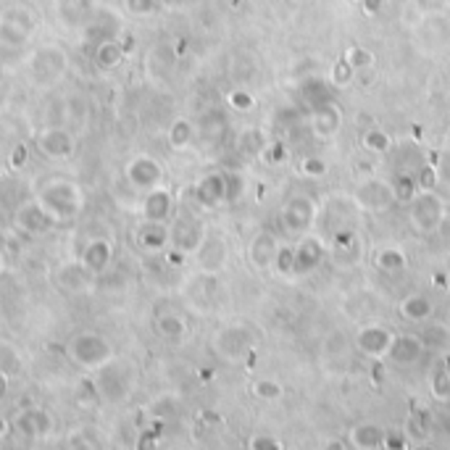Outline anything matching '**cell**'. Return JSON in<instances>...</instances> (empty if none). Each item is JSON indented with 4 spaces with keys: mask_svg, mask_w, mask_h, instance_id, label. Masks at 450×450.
<instances>
[{
    "mask_svg": "<svg viewBox=\"0 0 450 450\" xmlns=\"http://www.w3.org/2000/svg\"><path fill=\"white\" fill-rule=\"evenodd\" d=\"M37 201L47 213H53L58 221L77 219L84 211V193L82 187L72 179H50L40 187Z\"/></svg>",
    "mask_w": 450,
    "mask_h": 450,
    "instance_id": "1",
    "label": "cell"
},
{
    "mask_svg": "<svg viewBox=\"0 0 450 450\" xmlns=\"http://www.w3.org/2000/svg\"><path fill=\"white\" fill-rule=\"evenodd\" d=\"M27 72L32 84L40 87V90L58 84L66 77V72H69V53H66V47L53 45V43L40 45L35 53L29 55Z\"/></svg>",
    "mask_w": 450,
    "mask_h": 450,
    "instance_id": "2",
    "label": "cell"
},
{
    "mask_svg": "<svg viewBox=\"0 0 450 450\" xmlns=\"http://www.w3.org/2000/svg\"><path fill=\"white\" fill-rule=\"evenodd\" d=\"M92 387L101 400L106 403H121L132 395L135 387V377H132V366L119 359H111L108 364H103L101 369H95V379Z\"/></svg>",
    "mask_w": 450,
    "mask_h": 450,
    "instance_id": "3",
    "label": "cell"
},
{
    "mask_svg": "<svg viewBox=\"0 0 450 450\" xmlns=\"http://www.w3.org/2000/svg\"><path fill=\"white\" fill-rule=\"evenodd\" d=\"M66 353L69 359L77 364V366L87 369V371H95L101 369L103 364H108L113 359V345H111L101 332H77L69 345H66Z\"/></svg>",
    "mask_w": 450,
    "mask_h": 450,
    "instance_id": "4",
    "label": "cell"
},
{
    "mask_svg": "<svg viewBox=\"0 0 450 450\" xmlns=\"http://www.w3.org/2000/svg\"><path fill=\"white\" fill-rule=\"evenodd\" d=\"M37 32V16L27 6H13V9L0 13V45L6 47H24Z\"/></svg>",
    "mask_w": 450,
    "mask_h": 450,
    "instance_id": "5",
    "label": "cell"
},
{
    "mask_svg": "<svg viewBox=\"0 0 450 450\" xmlns=\"http://www.w3.org/2000/svg\"><path fill=\"white\" fill-rule=\"evenodd\" d=\"M13 429H16L21 437H27V440L43 442L47 440V437H53L55 419L50 411L40 408V405H32V408L18 411L16 419H13Z\"/></svg>",
    "mask_w": 450,
    "mask_h": 450,
    "instance_id": "6",
    "label": "cell"
},
{
    "mask_svg": "<svg viewBox=\"0 0 450 450\" xmlns=\"http://www.w3.org/2000/svg\"><path fill=\"white\" fill-rule=\"evenodd\" d=\"M55 224H61V221L55 219L53 213H47L45 208L40 206L37 198L35 201L21 203L16 211H13V227H16L18 232H24V235H32V237L50 232Z\"/></svg>",
    "mask_w": 450,
    "mask_h": 450,
    "instance_id": "7",
    "label": "cell"
},
{
    "mask_svg": "<svg viewBox=\"0 0 450 450\" xmlns=\"http://www.w3.org/2000/svg\"><path fill=\"white\" fill-rule=\"evenodd\" d=\"M124 176H127V182L132 184V187L147 193V190H153L158 184H164V166L158 164L153 156L140 153V156H135L124 166Z\"/></svg>",
    "mask_w": 450,
    "mask_h": 450,
    "instance_id": "8",
    "label": "cell"
},
{
    "mask_svg": "<svg viewBox=\"0 0 450 450\" xmlns=\"http://www.w3.org/2000/svg\"><path fill=\"white\" fill-rule=\"evenodd\" d=\"M92 279H95V274L84 266L82 261H64V264H58V266L53 269L55 287L69 295L87 293L92 287Z\"/></svg>",
    "mask_w": 450,
    "mask_h": 450,
    "instance_id": "9",
    "label": "cell"
},
{
    "mask_svg": "<svg viewBox=\"0 0 450 450\" xmlns=\"http://www.w3.org/2000/svg\"><path fill=\"white\" fill-rule=\"evenodd\" d=\"M35 142H37V147H40V153L47 158H53V161H64V158H69L74 153V147H77L72 132L66 127H55V124L43 129V132L37 135Z\"/></svg>",
    "mask_w": 450,
    "mask_h": 450,
    "instance_id": "10",
    "label": "cell"
},
{
    "mask_svg": "<svg viewBox=\"0 0 450 450\" xmlns=\"http://www.w3.org/2000/svg\"><path fill=\"white\" fill-rule=\"evenodd\" d=\"M140 211H142V219L145 221H169L171 219V213H174V198L169 193V187L158 184L153 190H147V193L142 195Z\"/></svg>",
    "mask_w": 450,
    "mask_h": 450,
    "instance_id": "11",
    "label": "cell"
},
{
    "mask_svg": "<svg viewBox=\"0 0 450 450\" xmlns=\"http://www.w3.org/2000/svg\"><path fill=\"white\" fill-rule=\"evenodd\" d=\"M127 58V45L121 43L119 37H108V40H101L95 43V50H92V61L101 72H113L119 69Z\"/></svg>",
    "mask_w": 450,
    "mask_h": 450,
    "instance_id": "12",
    "label": "cell"
},
{
    "mask_svg": "<svg viewBox=\"0 0 450 450\" xmlns=\"http://www.w3.org/2000/svg\"><path fill=\"white\" fill-rule=\"evenodd\" d=\"M79 261H82L84 266L90 269L95 276L103 274V271L111 266V261H113V245H111L106 237L90 240V242H87V245L82 248V256H79Z\"/></svg>",
    "mask_w": 450,
    "mask_h": 450,
    "instance_id": "13",
    "label": "cell"
},
{
    "mask_svg": "<svg viewBox=\"0 0 450 450\" xmlns=\"http://www.w3.org/2000/svg\"><path fill=\"white\" fill-rule=\"evenodd\" d=\"M55 13L66 27H84L95 16V0H55Z\"/></svg>",
    "mask_w": 450,
    "mask_h": 450,
    "instance_id": "14",
    "label": "cell"
},
{
    "mask_svg": "<svg viewBox=\"0 0 450 450\" xmlns=\"http://www.w3.org/2000/svg\"><path fill=\"white\" fill-rule=\"evenodd\" d=\"M171 242V230L166 227V221H142L137 230V245L145 253H161Z\"/></svg>",
    "mask_w": 450,
    "mask_h": 450,
    "instance_id": "15",
    "label": "cell"
},
{
    "mask_svg": "<svg viewBox=\"0 0 450 450\" xmlns=\"http://www.w3.org/2000/svg\"><path fill=\"white\" fill-rule=\"evenodd\" d=\"M203 237H206L203 227L195 219H187V216L176 221L174 230H171V242L176 245L179 253H195V250L201 248Z\"/></svg>",
    "mask_w": 450,
    "mask_h": 450,
    "instance_id": "16",
    "label": "cell"
},
{
    "mask_svg": "<svg viewBox=\"0 0 450 450\" xmlns=\"http://www.w3.org/2000/svg\"><path fill=\"white\" fill-rule=\"evenodd\" d=\"M198 253V264L203 266V271H208V274H213V271H219L224 264H227V242L221 237H203L201 248L195 250Z\"/></svg>",
    "mask_w": 450,
    "mask_h": 450,
    "instance_id": "17",
    "label": "cell"
},
{
    "mask_svg": "<svg viewBox=\"0 0 450 450\" xmlns=\"http://www.w3.org/2000/svg\"><path fill=\"white\" fill-rule=\"evenodd\" d=\"M393 345V332L382 330V327H366V330L359 332V348L366 353V356H387V350Z\"/></svg>",
    "mask_w": 450,
    "mask_h": 450,
    "instance_id": "18",
    "label": "cell"
},
{
    "mask_svg": "<svg viewBox=\"0 0 450 450\" xmlns=\"http://www.w3.org/2000/svg\"><path fill=\"white\" fill-rule=\"evenodd\" d=\"M424 353V340L422 337H393V345L387 350V356L405 366V364H416Z\"/></svg>",
    "mask_w": 450,
    "mask_h": 450,
    "instance_id": "19",
    "label": "cell"
},
{
    "mask_svg": "<svg viewBox=\"0 0 450 450\" xmlns=\"http://www.w3.org/2000/svg\"><path fill=\"white\" fill-rule=\"evenodd\" d=\"M195 195L203 206H216L219 201H227V176L224 174H208L203 176L198 187H195Z\"/></svg>",
    "mask_w": 450,
    "mask_h": 450,
    "instance_id": "20",
    "label": "cell"
},
{
    "mask_svg": "<svg viewBox=\"0 0 450 450\" xmlns=\"http://www.w3.org/2000/svg\"><path fill=\"white\" fill-rule=\"evenodd\" d=\"M432 313V303L427 295H408L403 303H400V316L408 322H422Z\"/></svg>",
    "mask_w": 450,
    "mask_h": 450,
    "instance_id": "21",
    "label": "cell"
},
{
    "mask_svg": "<svg viewBox=\"0 0 450 450\" xmlns=\"http://www.w3.org/2000/svg\"><path fill=\"white\" fill-rule=\"evenodd\" d=\"M250 258H253V264L258 269H266L271 266V261L276 258V248H274V240L271 235H258L256 242H253V248H250Z\"/></svg>",
    "mask_w": 450,
    "mask_h": 450,
    "instance_id": "22",
    "label": "cell"
},
{
    "mask_svg": "<svg viewBox=\"0 0 450 450\" xmlns=\"http://www.w3.org/2000/svg\"><path fill=\"white\" fill-rule=\"evenodd\" d=\"M156 327L166 340H182L184 334H187V324H184V319L176 316V313H161L156 319Z\"/></svg>",
    "mask_w": 450,
    "mask_h": 450,
    "instance_id": "23",
    "label": "cell"
},
{
    "mask_svg": "<svg viewBox=\"0 0 450 450\" xmlns=\"http://www.w3.org/2000/svg\"><path fill=\"white\" fill-rule=\"evenodd\" d=\"M382 432H379V427L374 424H359L353 432H350V442L356 445V448H377L382 445Z\"/></svg>",
    "mask_w": 450,
    "mask_h": 450,
    "instance_id": "24",
    "label": "cell"
},
{
    "mask_svg": "<svg viewBox=\"0 0 450 450\" xmlns=\"http://www.w3.org/2000/svg\"><path fill=\"white\" fill-rule=\"evenodd\" d=\"M18 369H21V353H18V348L6 340H0V374L13 377V374H18Z\"/></svg>",
    "mask_w": 450,
    "mask_h": 450,
    "instance_id": "25",
    "label": "cell"
},
{
    "mask_svg": "<svg viewBox=\"0 0 450 450\" xmlns=\"http://www.w3.org/2000/svg\"><path fill=\"white\" fill-rule=\"evenodd\" d=\"M237 330H224L216 337V350H219L224 359H237L240 350H242V337H237Z\"/></svg>",
    "mask_w": 450,
    "mask_h": 450,
    "instance_id": "26",
    "label": "cell"
},
{
    "mask_svg": "<svg viewBox=\"0 0 450 450\" xmlns=\"http://www.w3.org/2000/svg\"><path fill=\"white\" fill-rule=\"evenodd\" d=\"M190 140H193V124L187 119H176L171 127H169V145L174 147V150H182V147L190 145Z\"/></svg>",
    "mask_w": 450,
    "mask_h": 450,
    "instance_id": "27",
    "label": "cell"
},
{
    "mask_svg": "<svg viewBox=\"0 0 450 450\" xmlns=\"http://www.w3.org/2000/svg\"><path fill=\"white\" fill-rule=\"evenodd\" d=\"M121 6L129 16H150V13H156L158 0H121Z\"/></svg>",
    "mask_w": 450,
    "mask_h": 450,
    "instance_id": "28",
    "label": "cell"
},
{
    "mask_svg": "<svg viewBox=\"0 0 450 450\" xmlns=\"http://www.w3.org/2000/svg\"><path fill=\"white\" fill-rule=\"evenodd\" d=\"M364 145H366L369 150H374V153H387L390 145H393V140L387 137L385 132H379V129H369L366 137H364Z\"/></svg>",
    "mask_w": 450,
    "mask_h": 450,
    "instance_id": "29",
    "label": "cell"
},
{
    "mask_svg": "<svg viewBox=\"0 0 450 450\" xmlns=\"http://www.w3.org/2000/svg\"><path fill=\"white\" fill-rule=\"evenodd\" d=\"M253 393L258 398H264V400H276V398H282V385L274 382V379H261V382H256Z\"/></svg>",
    "mask_w": 450,
    "mask_h": 450,
    "instance_id": "30",
    "label": "cell"
},
{
    "mask_svg": "<svg viewBox=\"0 0 450 450\" xmlns=\"http://www.w3.org/2000/svg\"><path fill=\"white\" fill-rule=\"evenodd\" d=\"M377 264L382 269H387V271H398V269H403L405 258H403V253H400V250L390 248V250H385V253H379Z\"/></svg>",
    "mask_w": 450,
    "mask_h": 450,
    "instance_id": "31",
    "label": "cell"
},
{
    "mask_svg": "<svg viewBox=\"0 0 450 450\" xmlns=\"http://www.w3.org/2000/svg\"><path fill=\"white\" fill-rule=\"evenodd\" d=\"M345 61L350 64V69H364L374 61V55L369 53V50H361V47H350L348 53H345Z\"/></svg>",
    "mask_w": 450,
    "mask_h": 450,
    "instance_id": "32",
    "label": "cell"
},
{
    "mask_svg": "<svg viewBox=\"0 0 450 450\" xmlns=\"http://www.w3.org/2000/svg\"><path fill=\"white\" fill-rule=\"evenodd\" d=\"M27 161H29V147L24 142H16L9 153V164L13 169H21V166H27Z\"/></svg>",
    "mask_w": 450,
    "mask_h": 450,
    "instance_id": "33",
    "label": "cell"
},
{
    "mask_svg": "<svg viewBox=\"0 0 450 450\" xmlns=\"http://www.w3.org/2000/svg\"><path fill=\"white\" fill-rule=\"evenodd\" d=\"M230 106L235 111H253L256 101H253V95H248V92H232V95H230Z\"/></svg>",
    "mask_w": 450,
    "mask_h": 450,
    "instance_id": "34",
    "label": "cell"
},
{
    "mask_svg": "<svg viewBox=\"0 0 450 450\" xmlns=\"http://www.w3.org/2000/svg\"><path fill=\"white\" fill-rule=\"evenodd\" d=\"M303 171L308 176H319V174H324V171H327V164H324L322 158H305V161H303Z\"/></svg>",
    "mask_w": 450,
    "mask_h": 450,
    "instance_id": "35",
    "label": "cell"
},
{
    "mask_svg": "<svg viewBox=\"0 0 450 450\" xmlns=\"http://www.w3.org/2000/svg\"><path fill=\"white\" fill-rule=\"evenodd\" d=\"M64 445H66V448H90V442H87L84 432H72L69 437H66Z\"/></svg>",
    "mask_w": 450,
    "mask_h": 450,
    "instance_id": "36",
    "label": "cell"
},
{
    "mask_svg": "<svg viewBox=\"0 0 450 450\" xmlns=\"http://www.w3.org/2000/svg\"><path fill=\"white\" fill-rule=\"evenodd\" d=\"M434 182H437V171H434V169H429V166H424L422 176H419V187H427V190H429Z\"/></svg>",
    "mask_w": 450,
    "mask_h": 450,
    "instance_id": "37",
    "label": "cell"
},
{
    "mask_svg": "<svg viewBox=\"0 0 450 450\" xmlns=\"http://www.w3.org/2000/svg\"><path fill=\"white\" fill-rule=\"evenodd\" d=\"M348 77H350V64L348 61H340V64H337V72H334L332 79H334V84H345L348 82Z\"/></svg>",
    "mask_w": 450,
    "mask_h": 450,
    "instance_id": "38",
    "label": "cell"
},
{
    "mask_svg": "<svg viewBox=\"0 0 450 450\" xmlns=\"http://www.w3.org/2000/svg\"><path fill=\"white\" fill-rule=\"evenodd\" d=\"M250 448L258 450V448H279V442H271V437H253L250 440Z\"/></svg>",
    "mask_w": 450,
    "mask_h": 450,
    "instance_id": "39",
    "label": "cell"
},
{
    "mask_svg": "<svg viewBox=\"0 0 450 450\" xmlns=\"http://www.w3.org/2000/svg\"><path fill=\"white\" fill-rule=\"evenodd\" d=\"M11 432H13V424H11L9 419H6V416H0V442L6 440V437H9Z\"/></svg>",
    "mask_w": 450,
    "mask_h": 450,
    "instance_id": "40",
    "label": "cell"
},
{
    "mask_svg": "<svg viewBox=\"0 0 450 450\" xmlns=\"http://www.w3.org/2000/svg\"><path fill=\"white\" fill-rule=\"evenodd\" d=\"M9 387H11L9 377H6V374H0V400H6V395H9Z\"/></svg>",
    "mask_w": 450,
    "mask_h": 450,
    "instance_id": "41",
    "label": "cell"
},
{
    "mask_svg": "<svg viewBox=\"0 0 450 450\" xmlns=\"http://www.w3.org/2000/svg\"><path fill=\"white\" fill-rule=\"evenodd\" d=\"M6 269V258H3V250H0V271Z\"/></svg>",
    "mask_w": 450,
    "mask_h": 450,
    "instance_id": "42",
    "label": "cell"
},
{
    "mask_svg": "<svg viewBox=\"0 0 450 450\" xmlns=\"http://www.w3.org/2000/svg\"><path fill=\"white\" fill-rule=\"evenodd\" d=\"M158 3H164V6H171V3H176V0H158Z\"/></svg>",
    "mask_w": 450,
    "mask_h": 450,
    "instance_id": "43",
    "label": "cell"
},
{
    "mask_svg": "<svg viewBox=\"0 0 450 450\" xmlns=\"http://www.w3.org/2000/svg\"><path fill=\"white\" fill-rule=\"evenodd\" d=\"M448 150H450V135H448Z\"/></svg>",
    "mask_w": 450,
    "mask_h": 450,
    "instance_id": "44",
    "label": "cell"
}]
</instances>
